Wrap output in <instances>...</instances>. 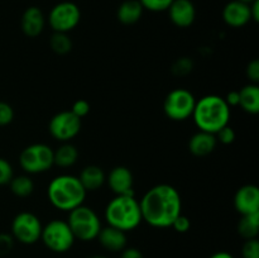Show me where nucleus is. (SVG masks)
<instances>
[{"label":"nucleus","mask_w":259,"mask_h":258,"mask_svg":"<svg viewBox=\"0 0 259 258\" xmlns=\"http://www.w3.org/2000/svg\"><path fill=\"white\" fill-rule=\"evenodd\" d=\"M142 219L153 228H169L182 214V200L179 190L168 184L149 189L139 200Z\"/></svg>","instance_id":"f257e3e1"},{"label":"nucleus","mask_w":259,"mask_h":258,"mask_svg":"<svg viewBox=\"0 0 259 258\" xmlns=\"http://www.w3.org/2000/svg\"><path fill=\"white\" fill-rule=\"evenodd\" d=\"M192 118L200 131L217 134L229 124L230 106L219 95L202 96L196 100Z\"/></svg>","instance_id":"f03ea898"},{"label":"nucleus","mask_w":259,"mask_h":258,"mask_svg":"<svg viewBox=\"0 0 259 258\" xmlns=\"http://www.w3.org/2000/svg\"><path fill=\"white\" fill-rule=\"evenodd\" d=\"M86 190L81 185L78 177L72 175H60L50 182L47 196L51 204L62 211H71L83 204Z\"/></svg>","instance_id":"7ed1b4c3"},{"label":"nucleus","mask_w":259,"mask_h":258,"mask_svg":"<svg viewBox=\"0 0 259 258\" xmlns=\"http://www.w3.org/2000/svg\"><path fill=\"white\" fill-rule=\"evenodd\" d=\"M105 219L108 225L125 233L136 229L143 220L139 201L134 195H115L106 205Z\"/></svg>","instance_id":"20e7f679"},{"label":"nucleus","mask_w":259,"mask_h":258,"mask_svg":"<svg viewBox=\"0 0 259 258\" xmlns=\"http://www.w3.org/2000/svg\"><path fill=\"white\" fill-rule=\"evenodd\" d=\"M68 219L66 222L70 225L76 239L82 242H91L96 239L101 227V222L98 214L91 207L80 205L68 211Z\"/></svg>","instance_id":"39448f33"},{"label":"nucleus","mask_w":259,"mask_h":258,"mask_svg":"<svg viewBox=\"0 0 259 258\" xmlns=\"http://www.w3.org/2000/svg\"><path fill=\"white\" fill-rule=\"evenodd\" d=\"M40 240L52 252L65 253L72 248L76 238L66 220L53 219L42 228Z\"/></svg>","instance_id":"423d86ee"},{"label":"nucleus","mask_w":259,"mask_h":258,"mask_svg":"<svg viewBox=\"0 0 259 258\" xmlns=\"http://www.w3.org/2000/svg\"><path fill=\"white\" fill-rule=\"evenodd\" d=\"M19 164L27 174H42L53 166V149L45 143L25 147L19 156Z\"/></svg>","instance_id":"0eeeda50"},{"label":"nucleus","mask_w":259,"mask_h":258,"mask_svg":"<svg viewBox=\"0 0 259 258\" xmlns=\"http://www.w3.org/2000/svg\"><path fill=\"white\" fill-rule=\"evenodd\" d=\"M196 99L191 91L186 89H175L167 94L163 103V111L169 119L176 121L186 120L192 116Z\"/></svg>","instance_id":"6e6552de"},{"label":"nucleus","mask_w":259,"mask_h":258,"mask_svg":"<svg viewBox=\"0 0 259 258\" xmlns=\"http://www.w3.org/2000/svg\"><path fill=\"white\" fill-rule=\"evenodd\" d=\"M42 223L39 218L30 211H22L12 222V235L22 244H34L40 239Z\"/></svg>","instance_id":"1a4fd4ad"},{"label":"nucleus","mask_w":259,"mask_h":258,"mask_svg":"<svg viewBox=\"0 0 259 258\" xmlns=\"http://www.w3.org/2000/svg\"><path fill=\"white\" fill-rule=\"evenodd\" d=\"M81 19L80 8L72 2H62L56 4L48 14V23L53 32L68 33L77 27Z\"/></svg>","instance_id":"9d476101"},{"label":"nucleus","mask_w":259,"mask_h":258,"mask_svg":"<svg viewBox=\"0 0 259 258\" xmlns=\"http://www.w3.org/2000/svg\"><path fill=\"white\" fill-rule=\"evenodd\" d=\"M51 136L60 142H68L81 131V118L71 110H63L52 116L48 124Z\"/></svg>","instance_id":"9b49d317"},{"label":"nucleus","mask_w":259,"mask_h":258,"mask_svg":"<svg viewBox=\"0 0 259 258\" xmlns=\"http://www.w3.org/2000/svg\"><path fill=\"white\" fill-rule=\"evenodd\" d=\"M234 207L240 215L259 212V189L252 184L239 187L234 196Z\"/></svg>","instance_id":"f8f14e48"},{"label":"nucleus","mask_w":259,"mask_h":258,"mask_svg":"<svg viewBox=\"0 0 259 258\" xmlns=\"http://www.w3.org/2000/svg\"><path fill=\"white\" fill-rule=\"evenodd\" d=\"M134 177L125 166H116L109 172L108 185L115 195H134Z\"/></svg>","instance_id":"ddd939ff"},{"label":"nucleus","mask_w":259,"mask_h":258,"mask_svg":"<svg viewBox=\"0 0 259 258\" xmlns=\"http://www.w3.org/2000/svg\"><path fill=\"white\" fill-rule=\"evenodd\" d=\"M167 10L171 22L179 28L190 27L196 18V9L191 0H174Z\"/></svg>","instance_id":"4468645a"},{"label":"nucleus","mask_w":259,"mask_h":258,"mask_svg":"<svg viewBox=\"0 0 259 258\" xmlns=\"http://www.w3.org/2000/svg\"><path fill=\"white\" fill-rule=\"evenodd\" d=\"M223 19L229 27H244L252 20L249 4H245L239 0H233V2L228 3L223 9Z\"/></svg>","instance_id":"2eb2a0df"},{"label":"nucleus","mask_w":259,"mask_h":258,"mask_svg":"<svg viewBox=\"0 0 259 258\" xmlns=\"http://www.w3.org/2000/svg\"><path fill=\"white\" fill-rule=\"evenodd\" d=\"M46 18L42 10L37 7H29L24 10L20 20L22 30L27 37L35 38L43 32Z\"/></svg>","instance_id":"dca6fc26"},{"label":"nucleus","mask_w":259,"mask_h":258,"mask_svg":"<svg viewBox=\"0 0 259 258\" xmlns=\"http://www.w3.org/2000/svg\"><path fill=\"white\" fill-rule=\"evenodd\" d=\"M98 239L101 247L110 252H121L126 247V234L123 230L108 225L101 228Z\"/></svg>","instance_id":"f3484780"},{"label":"nucleus","mask_w":259,"mask_h":258,"mask_svg":"<svg viewBox=\"0 0 259 258\" xmlns=\"http://www.w3.org/2000/svg\"><path fill=\"white\" fill-rule=\"evenodd\" d=\"M217 137L212 133L199 131L189 139V151L195 157H205L212 153L217 147Z\"/></svg>","instance_id":"a211bd4d"},{"label":"nucleus","mask_w":259,"mask_h":258,"mask_svg":"<svg viewBox=\"0 0 259 258\" xmlns=\"http://www.w3.org/2000/svg\"><path fill=\"white\" fill-rule=\"evenodd\" d=\"M78 180L86 191H95L103 186L104 182L106 181V176L101 167L90 164L81 171Z\"/></svg>","instance_id":"6ab92c4d"},{"label":"nucleus","mask_w":259,"mask_h":258,"mask_svg":"<svg viewBox=\"0 0 259 258\" xmlns=\"http://www.w3.org/2000/svg\"><path fill=\"white\" fill-rule=\"evenodd\" d=\"M143 7L139 0H125L121 3L116 12L118 20L124 25L136 24L143 15Z\"/></svg>","instance_id":"aec40b11"},{"label":"nucleus","mask_w":259,"mask_h":258,"mask_svg":"<svg viewBox=\"0 0 259 258\" xmlns=\"http://www.w3.org/2000/svg\"><path fill=\"white\" fill-rule=\"evenodd\" d=\"M239 106L248 114L259 113V86L248 83L239 90Z\"/></svg>","instance_id":"412c9836"},{"label":"nucleus","mask_w":259,"mask_h":258,"mask_svg":"<svg viewBox=\"0 0 259 258\" xmlns=\"http://www.w3.org/2000/svg\"><path fill=\"white\" fill-rule=\"evenodd\" d=\"M78 158V151L73 144L63 142L56 151H53V164L62 168L73 166Z\"/></svg>","instance_id":"4be33fe9"},{"label":"nucleus","mask_w":259,"mask_h":258,"mask_svg":"<svg viewBox=\"0 0 259 258\" xmlns=\"http://www.w3.org/2000/svg\"><path fill=\"white\" fill-rule=\"evenodd\" d=\"M238 233L245 240L257 238L259 234V212L242 215V219L238 223Z\"/></svg>","instance_id":"5701e85b"},{"label":"nucleus","mask_w":259,"mask_h":258,"mask_svg":"<svg viewBox=\"0 0 259 258\" xmlns=\"http://www.w3.org/2000/svg\"><path fill=\"white\" fill-rule=\"evenodd\" d=\"M9 185L13 194L18 197L29 196L33 192V190H34V182H33V180L29 176H25V175L13 177Z\"/></svg>","instance_id":"b1692460"},{"label":"nucleus","mask_w":259,"mask_h":258,"mask_svg":"<svg viewBox=\"0 0 259 258\" xmlns=\"http://www.w3.org/2000/svg\"><path fill=\"white\" fill-rule=\"evenodd\" d=\"M50 46L57 55H67L72 50V40L67 33L55 32L50 39Z\"/></svg>","instance_id":"393cba45"},{"label":"nucleus","mask_w":259,"mask_h":258,"mask_svg":"<svg viewBox=\"0 0 259 258\" xmlns=\"http://www.w3.org/2000/svg\"><path fill=\"white\" fill-rule=\"evenodd\" d=\"M174 0H139L143 9L151 12H164L169 8Z\"/></svg>","instance_id":"a878e982"},{"label":"nucleus","mask_w":259,"mask_h":258,"mask_svg":"<svg viewBox=\"0 0 259 258\" xmlns=\"http://www.w3.org/2000/svg\"><path fill=\"white\" fill-rule=\"evenodd\" d=\"M192 67H194V63L190 58L182 57L175 62V65L172 66V72L176 76H185L187 73L191 72Z\"/></svg>","instance_id":"bb28decb"},{"label":"nucleus","mask_w":259,"mask_h":258,"mask_svg":"<svg viewBox=\"0 0 259 258\" xmlns=\"http://www.w3.org/2000/svg\"><path fill=\"white\" fill-rule=\"evenodd\" d=\"M243 258H259V242L257 238L247 239L242 248Z\"/></svg>","instance_id":"cd10ccee"},{"label":"nucleus","mask_w":259,"mask_h":258,"mask_svg":"<svg viewBox=\"0 0 259 258\" xmlns=\"http://www.w3.org/2000/svg\"><path fill=\"white\" fill-rule=\"evenodd\" d=\"M13 177H14V172H13L12 164L5 158L0 157V186L9 184Z\"/></svg>","instance_id":"c85d7f7f"},{"label":"nucleus","mask_w":259,"mask_h":258,"mask_svg":"<svg viewBox=\"0 0 259 258\" xmlns=\"http://www.w3.org/2000/svg\"><path fill=\"white\" fill-rule=\"evenodd\" d=\"M14 119V110L12 105L5 101H0V126H5L10 124Z\"/></svg>","instance_id":"c756f323"},{"label":"nucleus","mask_w":259,"mask_h":258,"mask_svg":"<svg viewBox=\"0 0 259 258\" xmlns=\"http://www.w3.org/2000/svg\"><path fill=\"white\" fill-rule=\"evenodd\" d=\"M215 137H217V141H219L220 143L232 144L233 142L235 141V132L234 129L228 124L224 128L220 129V131L215 134Z\"/></svg>","instance_id":"7c9ffc66"},{"label":"nucleus","mask_w":259,"mask_h":258,"mask_svg":"<svg viewBox=\"0 0 259 258\" xmlns=\"http://www.w3.org/2000/svg\"><path fill=\"white\" fill-rule=\"evenodd\" d=\"M14 238L8 233H0V257L9 254L14 247Z\"/></svg>","instance_id":"2f4dec72"},{"label":"nucleus","mask_w":259,"mask_h":258,"mask_svg":"<svg viewBox=\"0 0 259 258\" xmlns=\"http://www.w3.org/2000/svg\"><path fill=\"white\" fill-rule=\"evenodd\" d=\"M71 111H72L76 116H78V118H83V116H86L90 113V104L86 100H83V99L76 100L75 103H73L72 108H71Z\"/></svg>","instance_id":"473e14b6"},{"label":"nucleus","mask_w":259,"mask_h":258,"mask_svg":"<svg viewBox=\"0 0 259 258\" xmlns=\"http://www.w3.org/2000/svg\"><path fill=\"white\" fill-rule=\"evenodd\" d=\"M171 228H174L177 233H186L189 232L190 228H191V222L187 217H185L184 214H180L179 217L175 219V222L172 223Z\"/></svg>","instance_id":"72a5a7b5"},{"label":"nucleus","mask_w":259,"mask_h":258,"mask_svg":"<svg viewBox=\"0 0 259 258\" xmlns=\"http://www.w3.org/2000/svg\"><path fill=\"white\" fill-rule=\"evenodd\" d=\"M245 73H247V77L249 78L250 83L259 82V61L257 58H255V60H252L248 63Z\"/></svg>","instance_id":"f704fd0d"},{"label":"nucleus","mask_w":259,"mask_h":258,"mask_svg":"<svg viewBox=\"0 0 259 258\" xmlns=\"http://www.w3.org/2000/svg\"><path fill=\"white\" fill-rule=\"evenodd\" d=\"M120 258H143V254L139 249L133 247H125L121 250Z\"/></svg>","instance_id":"c9c22d12"},{"label":"nucleus","mask_w":259,"mask_h":258,"mask_svg":"<svg viewBox=\"0 0 259 258\" xmlns=\"http://www.w3.org/2000/svg\"><path fill=\"white\" fill-rule=\"evenodd\" d=\"M224 99L230 108H232V106H238L239 105V90L229 91Z\"/></svg>","instance_id":"e433bc0d"},{"label":"nucleus","mask_w":259,"mask_h":258,"mask_svg":"<svg viewBox=\"0 0 259 258\" xmlns=\"http://www.w3.org/2000/svg\"><path fill=\"white\" fill-rule=\"evenodd\" d=\"M249 9H250V17H252V20L258 22L259 20V0H254L253 3H250Z\"/></svg>","instance_id":"4c0bfd02"},{"label":"nucleus","mask_w":259,"mask_h":258,"mask_svg":"<svg viewBox=\"0 0 259 258\" xmlns=\"http://www.w3.org/2000/svg\"><path fill=\"white\" fill-rule=\"evenodd\" d=\"M210 258H234L233 254H230L229 252H225V250H220V252L214 253V254L210 255Z\"/></svg>","instance_id":"58836bf2"},{"label":"nucleus","mask_w":259,"mask_h":258,"mask_svg":"<svg viewBox=\"0 0 259 258\" xmlns=\"http://www.w3.org/2000/svg\"><path fill=\"white\" fill-rule=\"evenodd\" d=\"M88 258H108V257H105V255H100V254H94V255H90V257H88Z\"/></svg>","instance_id":"ea45409f"},{"label":"nucleus","mask_w":259,"mask_h":258,"mask_svg":"<svg viewBox=\"0 0 259 258\" xmlns=\"http://www.w3.org/2000/svg\"><path fill=\"white\" fill-rule=\"evenodd\" d=\"M239 2L245 3V4H250V3H253V2H254V0H239Z\"/></svg>","instance_id":"a19ab883"}]
</instances>
